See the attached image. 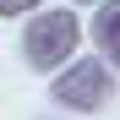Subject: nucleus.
I'll return each mask as SVG.
<instances>
[{
  "label": "nucleus",
  "instance_id": "5",
  "mask_svg": "<svg viewBox=\"0 0 120 120\" xmlns=\"http://www.w3.org/2000/svg\"><path fill=\"white\" fill-rule=\"evenodd\" d=\"M76 6H98V0H76Z\"/></svg>",
  "mask_w": 120,
  "mask_h": 120
},
{
  "label": "nucleus",
  "instance_id": "3",
  "mask_svg": "<svg viewBox=\"0 0 120 120\" xmlns=\"http://www.w3.org/2000/svg\"><path fill=\"white\" fill-rule=\"evenodd\" d=\"M93 49L109 60V66L120 71V0H98V11H93Z\"/></svg>",
  "mask_w": 120,
  "mask_h": 120
},
{
  "label": "nucleus",
  "instance_id": "1",
  "mask_svg": "<svg viewBox=\"0 0 120 120\" xmlns=\"http://www.w3.org/2000/svg\"><path fill=\"white\" fill-rule=\"evenodd\" d=\"M76 44H82L76 11L71 6H60V11H44V6H38L27 16V33H22V60H27L33 71H60L76 55Z\"/></svg>",
  "mask_w": 120,
  "mask_h": 120
},
{
  "label": "nucleus",
  "instance_id": "2",
  "mask_svg": "<svg viewBox=\"0 0 120 120\" xmlns=\"http://www.w3.org/2000/svg\"><path fill=\"white\" fill-rule=\"evenodd\" d=\"M49 98L71 115H98L115 98V66L104 55H87V60H66L49 82Z\"/></svg>",
  "mask_w": 120,
  "mask_h": 120
},
{
  "label": "nucleus",
  "instance_id": "4",
  "mask_svg": "<svg viewBox=\"0 0 120 120\" xmlns=\"http://www.w3.org/2000/svg\"><path fill=\"white\" fill-rule=\"evenodd\" d=\"M38 6H44V0H0V16H27Z\"/></svg>",
  "mask_w": 120,
  "mask_h": 120
}]
</instances>
